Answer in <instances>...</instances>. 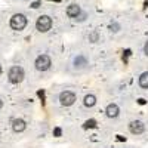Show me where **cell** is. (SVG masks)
I'll list each match as a JSON object with an SVG mask.
<instances>
[{"mask_svg":"<svg viewBox=\"0 0 148 148\" xmlns=\"http://www.w3.org/2000/svg\"><path fill=\"white\" fill-rule=\"evenodd\" d=\"M27 27V18L25 15L22 14H15L14 16L10 18V28L12 30H16V31H21Z\"/></svg>","mask_w":148,"mask_h":148,"instance_id":"obj_1","label":"cell"},{"mask_svg":"<svg viewBox=\"0 0 148 148\" xmlns=\"http://www.w3.org/2000/svg\"><path fill=\"white\" fill-rule=\"evenodd\" d=\"M22 80H24V70L19 65H14L9 70V82L14 84H18Z\"/></svg>","mask_w":148,"mask_h":148,"instance_id":"obj_2","label":"cell"},{"mask_svg":"<svg viewBox=\"0 0 148 148\" xmlns=\"http://www.w3.org/2000/svg\"><path fill=\"white\" fill-rule=\"evenodd\" d=\"M36 28L39 30L40 33H46L52 28V18L47 15H42L36 22Z\"/></svg>","mask_w":148,"mask_h":148,"instance_id":"obj_3","label":"cell"},{"mask_svg":"<svg viewBox=\"0 0 148 148\" xmlns=\"http://www.w3.org/2000/svg\"><path fill=\"white\" fill-rule=\"evenodd\" d=\"M34 65H36V68L39 70V71H46V70L51 68L52 59H51V56H49V55H40V56H37Z\"/></svg>","mask_w":148,"mask_h":148,"instance_id":"obj_4","label":"cell"},{"mask_svg":"<svg viewBox=\"0 0 148 148\" xmlns=\"http://www.w3.org/2000/svg\"><path fill=\"white\" fill-rule=\"evenodd\" d=\"M59 101L64 107H70V105H73L74 102H76V95H74L73 92H70V90H65V92H62L59 95Z\"/></svg>","mask_w":148,"mask_h":148,"instance_id":"obj_5","label":"cell"},{"mask_svg":"<svg viewBox=\"0 0 148 148\" xmlns=\"http://www.w3.org/2000/svg\"><path fill=\"white\" fill-rule=\"evenodd\" d=\"M129 130H130V133H133V135H141V133H144L145 126H144V123H142V121H139V120H133L130 125H129Z\"/></svg>","mask_w":148,"mask_h":148,"instance_id":"obj_6","label":"cell"},{"mask_svg":"<svg viewBox=\"0 0 148 148\" xmlns=\"http://www.w3.org/2000/svg\"><path fill=\"white\" fill-rule=\"evenodd\" d=\"M25 127H27V125H25V121H24L22 119H15L14 121H12V129H14V132H16V133L24 132Z\"/></svg>","mask_w":148,"mask_h":148,"instance_id":"obj_7","label":"cell"},{"mask_svg":"<svg viewBox=\"0 0 148 148\" xmlns=\"http://www.w3.org/2000/svg\"><path fill=\"white\" fill-rule=\"evenodd\" d=\"M105 113H107V116L110 119H116L119 116V113H120V108H119L117 104H110L107 107V110H105Z\"/></svg>","mask_w":148,"mask_h":148,"instance_id":"obj_8","label":"cell"},{"mask_svg":"<svg viewBox=\"0 0 148 148\" xmlns=\"http://www.w3.org/2000/svg\"><path fill=\"white\" fill-rule=\"evenodd\" d=\"M80 14H82V10H80V6L79 5H70L67 8V15L70 18H79Z\"/></svg>","mask_w":148,"mask_h":148,"instance_id":"obj_9","label":"cell"},{"mask_svg":"<svg viewBox=\"0 0 148 148\" xmlns=\"http://www.w3.org/2000/svg\"><path fill=\"white\" fill-rule=\"evenodd\" d=\"M74 65H76V68H83L84 65H88V59L83 55H77L74 58Z\"/></svg>","mask_w":148,"mask_h":148,"instance_id":"obj_10","label":"cell"},{"mask_svg":"<svg viewBox=\"0 0 148 148\" xmlns=\"http://www.w3.org/2000/svg\"><path fill=\"white\" fill-rule=\"evenodd\" d=\"M83 104H84L86 107H88V108L93 107V105L96 104V96H95V95H92V93L86 95V96H84V101H83Z\"/></svg>","mask_w":148,"mask_h":148,"instance_id":"obj_11","label":"cell"},{"mask_svg":"<svg viewBox=\"0 0 148 148\" xmlns=\"http://www.w3.org/2000/svg\"><path fill=\"white\" fill-rule=\"evenodd\" d=\"M139 86L144 89H148V71L142 73L141 77H139Z\"/></svg>","mask_w":148,"mask_h":148,"instance_id":"obj_12","label":"cell"},{"mask_svg":"<svg viewBox=\"0 0 148 148\" xmlns=\"http://www.w3.org/2000/svg\"><path fill=\"white\" fill-rule=\"evenodd\" d=\"M84 127L86 129H89V127H96V121L95 120H88L84 123Z\"/></svg>","mask_w":148,"mask_h":148,"instance_id":"obj_13","label":"cell"},{"mask_svg":"<svg viewBox=\"0 0 148 148\" xmlns=\"http://www.w3.org/2000/svg\"><path fill=\"white\" fill-rule=\"evenodd\" d=\"M89 40L92 42V43H95V42H98V33L96 31H93L90 36H89Z\"/></svg>","mask_w":148,"mask_h":148,"instance_id":"obj_14","label":"cell"},{"mask_svg":"<svg viewBox=\"0 0 148 148\" xmlns=\"http://www.w3.org/2000/svg\"><path fill=\"white\" fill-rule=\"evenodd\" d=\"M53 135H55V136H61V135H62V130H61V127H55V129H53Z\"/></svg>","mask_w":148,"mask_h":148,"instance_id":"obj_15","label":"cell"},{"mask_svg":"<svg viewBox=\"0 0 148 148\" xmlns=\"http://www.w3.org/2000/svg\"><path fill=\"white\" fill-rule=\"evenodd\" d=\"M40 5H42V2H40V0H37V2L31 3V8L33 9H37V8H40Z\"/></svg>","mask_w":148,"mask_h":148,"instance_id":"obj_16","label":"cell"},{"mask_svg":"<svg viewBox=\"0 0 148 148\" xmlns=\"http://www.w3.org/2000/svg\"><path fill=\"white\" fill-rule=\"evenodd\" d=\"M119 28H120V25H119V24H111V31H119Z\"/></svg>","mask_w":148,"mask_h":148,"instance_id":"obj_17","label":"cell"},{"mask_svg":"<svg viewBox=\"0 0 148 148\" xmlns=\"http://www.w3.org/2000/svg\"><path fill=\"white\" fill-rule=\"evenodd\" d=\"M130 55V51H126L125 55H123V59H125V62H127V56Z\"/></svg>","mask_w":148,"mask_h":148,"instance_id":"obj_18","label":"cell"},{"mask_svg":"<svg viewBox=\"0 0 148 148\" xmlns=\"http://www.w3.org/2000/svg\"><path fill=\"white\" fill-rule=\"evenodd\" d=\"M144 52H145V55L148 56V42L145 43V46H144Z\"/></svg>","mask_w":148,"mask_h":148,"instance_id":"obj_19","label":"cell"},{"mask_svg":"<svg viewBox=\"0 0 148 148\" xmlns=\"http://www.w3.org/2000/svg\"><path fill=\"white\" fill-rule=\"evenodd\" d=\"M2 107H3V101L0 99V110H2Z\"/></svg>","mask_w":148,"mask_h":148,"instance_id":"obj_20","label":"cell"},{"mask_svg":"<svg viewBox=\"0 0 148 148\" xmlns=\"http://www.w3.org/2000/svg\"><path fill=\"white\" fill-rule=\"evenodd\" d=\"M0 74H2V65H0Z\"/></svg>","mask_w":148,"mask_h":148,"instance_id":"obj_21","label":"cell"},{"mask_svg":"<svg viewBox=\"0 0 148 148\" xmlns=\"http://www.w3.org/2000/svg\"><path fill=\"white\" fill-rule=\"evenodd\" d=\"M56 2H61V0H56Z\"/></svg>","mask_w":148,"mask_h":148,"instance_id":"obj_22","label":"cell"}]
</instances>
